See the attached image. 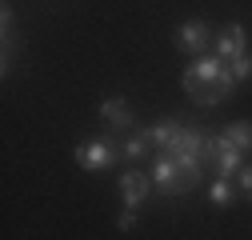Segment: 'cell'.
<instances>
[{"label": "cell", "instance_id": "6da1fadb", "mask_svg": "<svg viewBox=\"0 0 252 240\" xmlns=\"http://www.w3.org/2000/svg\"><path fill=\"white\" fill-rule=\"evenodd\" d=\"M232 84H236V76H232V68L220 56H204V60H196V64L184 72V88H188V96H192L196 104L224 100L232 92Z\"/></svg>", "mask_w": 252, "mask_h": 240}, {"label": "cell", "instance_id": "7a4b0ae2", "mask_svg": "<svg viewBox=\"0 0 252 240\" xmlns=\"http://www.w3.org/2000/svg\"><path fill=\"white\" fill-rule=\"evenodd\" d=\"M196 180H200V176H192V172H188L176 156H168V152L156 160V168H152V188H156V192H164V196L188 192V188L196 184Z\"/></svg>", "mask_w": 252, "mask_h": 240}, {"label": "cell", "instance_id": "3957f363", "mask_svg": "<svg viewBox=\"0 0 252 240\" xmlns=\"http://www.w3.org/2000/svg\"><path fill=\"white\" fill-rule=\"evenodd\" d=\"M176 44L188 52V56H212V32H208V24L204 20H184L176 28Z\"/></svg>", "mask_w": 252, "mask_h": 240}, {"label": "cell", "instance_id": "277c9868", "mask_svg": "<svg viewBox=\"0 0 252 240\" xmlns=\"http://www.w3.org/2000/svg\"><path fill=\"white\" fill-rule=\"evenodd\" d=\"M116 152H120V148H116L112 140H84V144L76 148V164H80V168H108V164L116 160Z\"/></svg>", "mask_w": 252, "mask_h": 240}, {"label": "cell", "instance_id": "5b68a950", "mask_svg": "<svg viewBox=\"0 0 252 240\" xmlns=\"http://www.w3.org/2000/svg\"><path fill=\"white\" fill-rule=\"evenodd\" d=\"M208 152H212V160H216V168H220V176H232V172H240V148L220 132V136H208Z\"/></svg>", "mask_w": 252, "mask_h": 240}, {"label": "cell", "instance_id": "8992f818", "mask_svg": "<svg viewBox=\"0 0 252 240\" xmlns=\"http://www.w3.org/2000/svg\"><path fill=\"white\" fill-rule=\"evenodd\" d=\"M148 188H152V176H144V172H124V176H120L124 212H136V208H140V200L148 196Z\"/></svg>", "mask_w": 252, "mask_h": 240}, {"label": "cell", "instance_id": "52a82bcc", "mask_svg": "<svg viewBox=\"0 0 252 240\" xmlns=\"http://www.w3.org/2000/svg\"><path fill=\"white\" fill-rule=\"evenodd\" d=\"M244 52H248V48H244V28L232 24V28H228V36L216 44V56H220V60H236V56H244Z\"/></svg>", "mask_w": 252, "mask_h": 240}, {"label": "cell", "instance_id": "ba28073f", "mask_svg": "<svg viewBox=\"0 0 252 240\" xmlns=\"http://www.w3.org/2000/svg\"><path fill=\"white\" fill-rule=\"evenodd\" d=\"M104 120L116 128H128L132 124V108L124 104V100H104Z\"/></svg>", "mask_w": 252, "mask_h": 240}, {"label": "cell", "instance_id": "9c48e42d", "mask_svg": "<svg viewBox=\"0 0 252 240\" xmlns=\"http://www.w3.org/2000/svg\"><path fill=\"white\" fill-rule=\"evenodd\" d=\"M148 148H152V132H136L128 144H124V156H132V160H140L144 152H148Z\"/></svg>", "mask_w": 252, "mask_h": 240}, {"label": "cell", "instance_id": "30bf717a", "mask_svg": "<svg viewBox=\"0 0 252 240\" xmlns=\"http://www.w3.org/2000/svg\"><path fill=\"white\" fill-rule=\"evenodd\" d=\"M224 136H228V140L240 148V152H248V148H252V128H248V124H232Z\"/></svg>", "mask_w": 252, "mask_h": 240}, {"label": "cell", "instance_id": "8fae6325", "mask_svg": "<svg viewBox=\"0 0 252 240\" xmlns=\"http://www.w3.org/2000/svg\"><path fill=\"white\" fill-rule=\"evenodd\" d=\"M208 196H212V204H228V196H232V188H228V176H216V184L208 188Z\"/></svg>", "mask_w": 252, "mask_h": 240}, {"label": "cell", "instance_id": "7c38bea8", "mask_svg": "<svg viewBox=\"0 0 252 240\" xmlns=\"http://www.w3.org/2000/svg\"><path fill=\"white\" fill-rule=\"evenodd\" d=\"M228 68H232V76H236V80H244V76H252V56H248V52H244V56H236V60H232Z\"/></svg>", "mask_w": 252, "mask_h": 240}, {"label": "cell", "instance_id": "4fadbf2b", "mask_svg": "<svg viewBox=\"0 0 252 240\" xmlns=\"http://www.w3.org/2000/svg\"><path fill=\"white\" fill-rule=\"evenodd\" d=\"M240 188L244 196H252V168H240Z\"/></svg>", "mask_w": 252, "mask_h": 240}, {"label": "cell", "instance_id": "5bb4252c", "mask_svg": "<svg viewBox=\"0 0 252 240\" xmlns=\"http://www.w3.org/2000/svg\"><path fill=\"white\" fill-rule=\"evenodd\" d=\"M116 224H120V228H132V224H136V212H120Z\"/></svg>", "mask_w": 252, "mask_h": 240}]
</instances>
